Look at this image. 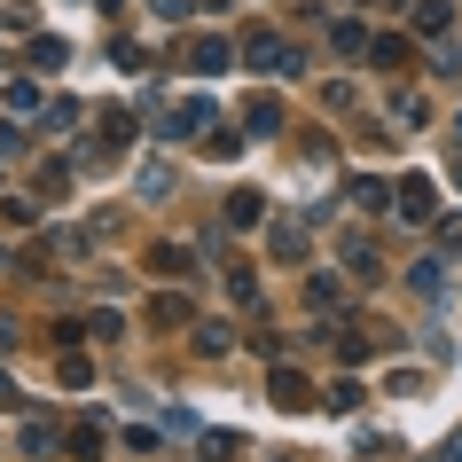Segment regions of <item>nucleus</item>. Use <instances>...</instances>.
Instances as JSON below:
<instances>
[{"instance_id": "obj_1", "label": "nucleus", "mask_w": 462, "mask_h": 462, "mask_svg": "<svg viewBox=\"0 0 462 462\" xmlns=\"http://www.w3.org/2000/svg\"><path fill=\"white\" fill-rule=\"evenodd\" d=\"M251 63H259V71H298V55L291 48H282V32H251Z\"/></svg>"}, {"instance_id": "obj_2", "label": "nucleus", "mask_w": 462, "mask_h": 462, "mask_svg": "<svg viewBox=\"0 0 462 462\" xmlns=\"http://www.w3.org/2000/svg\"><path fill=\"white\" fill-rule=\"evenodd\" d=\"M400 212H408V219H431V212H439V189L423 180V172H415V180H400Z\"/></svg>"}, {"instance_id": "obj_3", "label": "nucleus", "mask_w": 462, "mask_h": 462, "mask_svg": "<svg viewBox=\"0 0 462 462\" xmlns=\"http://www.w3.org/2000/svg\"><path fill=\"white\" fill-rule=\"evenodd\" d=\"M447 24H455L447 0H423V8H415V32H423V40H447Z\"/></svg>"}, {"instance_id": "obj_4", "label": "nucleus", "mask_w": 462, "mask_h": 462, "mask_svg": "<svg viewBox=\"0 0 462 462\" xmlns=\"http://www.w3.org/2000/svg\"><path fill=\"white\" fill-rule=\"evenodd\" d=\"M267 392H274V408H306V400H314V384H306V376H291V368H282Z\"/></svg>"}, {"instance_id": "obj_5", "label": "nucleus", "mask_w": 462, "mask_h": 462, "mask_svg": "<svg viewBox=\"0 0 462 462\" xmlns=\"http://www.w3.org/2000/svg\"><path fill=\"white\" fill-rule=\"evenodd\" d=\"M102 447H110L102 423H79V431H71V455H79V462H102Z\"/></svg>"}, {"instance_id": "obj_6", "label": "nucleus", "mask_w": 462, "mask_h": 462, "mask_svg": "<svg viewBox=\"0 0 462 462\" xmlns=\"http://www.w3.org/2000/svg\"><path fill=\"white\" fill-rule=\"evenodd\" d=\"M259 204H267L259 189H236L227 196V219H236V227H259Z\"/></svg>"}, {"instance_id": "obj_7", "label": "nucleus", "mask_w": 462, "mask_h": 462, "mask_svg": "<svg viewBox=\"0 0 462 462\" xmlns=\"http://www.w3.org/2000/svg\"><path fill=\"white\" fill-rule=\"evenodd\" d=\"M196 345H204V353H227V345H236V329H227V321H196Z\"/></svg>"}, {"instance_id": "obj_8", "label": "nucleus", "mask_w": 462, "mask_h": 462, "mask_svg": "<svg viewBox=\"0 0 462 462\" xmlns=\"http://www.w3.org/2000/svg\"><path fill=\"white\" fill-rule=\"evenodd\" d=\"M321 408H337V415H353V408H361V384H353V376H345V384H329V392H321Z\"/></svg>"}, {"instance_id": "obj_9", "label": "nucleus", "mask_w": 462, "mask_h": 462, "mask_svg": "<svg viewBox=\"0 0 462 462\" xmlns=\"http://www.w3.org/2000/svg\"><path fill=\"white\" fill-rule=\"evenodd\" d=\"M157 267H165V274H196V259L180 244H157Z\"/></svg>"}, {"instance_id": "obj_10", "label": "nucleus", "mask_w": 462, "mask_h": 462, "mask_svg": "<svg viewBox=\"0 0 462 462\" xmlns=\"http://www.w3.org/2000/svg\"><path fill=\"white\" fill-rule=\"evenodd\" d=\"M196 71H227V48L219 40H196Z\"/></svg>"}, {"instance_id": "obj_11", "label": "nucleus", "mask_w": 462, "mask_h": 462, "mask_svg": "<svg viewBox=\"0 0 462 462\" xmlns=\"http://www.w3.org/2000/svg\"><path fill=\"white\" fill-rule=\"evenodd\" d=\"M24 455H55V423H32V431H24Z\"/></svg>"}, {"instance_id": "obj_12", "label": "nucleus", "mask_w": 462, "mask_h": 462, "mask_svg": "<svg viewBox=\"0 0 462 462\" xmlns=\"http://www.w3.org/2000/svg\"><path fill=\"white\" fill-rule=\"evenodd\" d=\"M447 462H462V431H455V439H447Z\"/></svg>"}, {"instance_id": "obj_13", "label": "nucleus", "mask_w": 462, "mask_h": 462, "mask_svg": "<svg viewBox=\"0 0 462 462\" xmlns=\"http://www.w3.org/2000/svg\"><path fill=\"white\" fill-rule=\"evenodd\" d=\"M8 400H16V384H8V376H0V408H8Z\"/></svg>"}, {"instance_id": "obj_14", "label": "nucleus", "mask_w": 462, "mask_h": 462, "mask_svg": "<svg viewBox=\"0 0 462 462\" xmlns=\"http://www.w3.org/2000/svg\"><path fill=\"white\" fill-rule=\"evenodd\" d=\"M455 142H462V118H455Z\"/></svg>"}, {"instance_id": "obj_15", "label": "nucleus", "mask_w": 462, "mask_h": 462, "mask_svg": "<svg viewBox=\"0 0 462 462\" xmlns=\"http://www.w3.org/2000/svg\"><path fill=\"white\" fill-rule=\"evenodd\" d=\"M455 251H462V227H455Z\"/></svg>"}, {"instance_id": "obj_16", "label": "nucleus", "mask_w": 462, "mask_h": 462, "mask_svg": "<svg viewBox=\"0 0 462 462\" xmlns=\"http://www.w3.org/2000/svg\"><path fill=\"white\" fill-rule=\"evenodd\" d=\"M0 259H8V251H0Z\"/></svg>"}]
</instances>
